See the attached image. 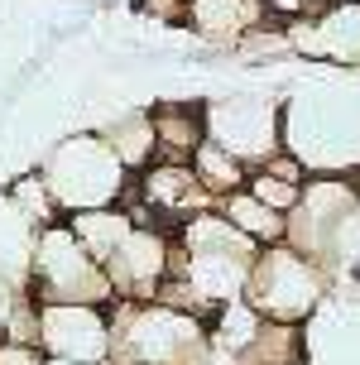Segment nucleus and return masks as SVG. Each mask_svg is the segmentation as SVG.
I'll return each instance as SVG.
<instances>
[{
	"instance_id": "f257e3e1",
	"label": "nucleus",
	"mask_w": 360,
	"mask_h": 365,
	"mask_svg": "<svg viewBox=\"0 0 360 365\" xmlns=\"http://www.w3.org/2000/svg\"><path fill=\"white\" fill-rule=\"evenodd\" d=\"M212 351L207 317L168 303H120L110 308V361L106 365H202Z\"/></svg>"
},
{
	"instance_id": "f03ea898",
	"label": "nucleus",
	"mask_w": 360,
	"mask_h": 365,
	"mask_svg": "<svg viewBox=\"0 0 360 365\" xmlns=\"http://www.w3.org/2000/svg\"><path fill=\"white\" fill-rule=\"evenodd\" d=\"M38 173H43V182H48V192H53L63 217L96 212V207H115L130 192V168L115 159V149L101 140V130L68 135L43 159Z\"/></svg>"
},
{
	"instance_id": "7ed1b4c3",
	"label": "nucleus",
	"mask_w": 360,
	"mask_h": 365,
	"mask_svg": "<svg viewBox=\"0 0 360 365\" xmlns=\"http://www.w3.org/2000/svg\"><path fill=\"white\" fill-rule=\"evenodd\" d=\"M326 284H331V274L317 259L293 250L288 240H279V245H259L240 298L264 322H293V327H303L307 317L322 308Z\"/></svg>"
},
{
	"instance_id": "20e7f679",
	"label": "nucleus",
	"mask_w": 360,
	"mask_h": 365,
	"mask_svg": "<svg viewBox=\"0 0 360 365\" xmlns=\"http://www.w3.org/2000/svg\"><path fill=\"white\" fill-rule=\"evenodd\" d=\"M29 293L34 303H96V308L115 303L106 264L87 255V245L72 236L68 221H53L38 231L34 259H29Z\"/></svg>"
},
{
	"instance_id": "39448f33",
	"label": "nucleus",
	"mask_w": 360,
	"mask_h": 365,
	"mask_svg": "<svg viewBox=\"0 0 360 365\" xmlns=\"http://www.w3.org/2000/svg\"><path fill=\"white\" fill-rule=\"evenodd\" d=\"M207 120V140L221 145L226 154H235L245 168L269 164L284 149V110L264 101V96H221L202 106Z\"/></svg>"
},
{
	"instance_id": "423d86ee",
	"label": "nucleus",
	"mask_w": 360,
	"mask_h": 365,
	"mask_svg": "<svg viewBox=\"0 0 360 365\" xmlns=\"http://www.w3.org/2000/svg\"><path fill=\"white\" fill-rule=\"evenodd\" d=\"M48 361L106 365L110 361V308L96 303H38V341Z\"/></svg>"
},
{
	"instance_id": "0eeeda50",
	"label": "nucleus",
	"mask_w": 360,
	"mask_h": 365,
	"mask_svg": "<svg viewBox=\"0 0 360 365\" xmlns=\"http://www.w3.org/2000/svg\"><path fill=\"white\" fill-rule=\"evenodd\" d=\"M356 207H360L356 182L346 178V173H307L303 192H298V207L288 212V236L284 240L293 250H303V255H312L322 264L326 245H331V231H336Z\"/></svg>"
},
{
	"instance_id": "6e6552de",
	"label": "nucleus",
	"mask_w": 360,
	"mask_h": 365,
	"mask_svg": "<svg viewBox=\"0 0 360 365\" xmlns=\"http://www.w3.org/2000/svg\"><path fill=\"white\" fill-rule=\"evenodd\" d=\"M173 269V231L163 226H135L120 250L106 259V279L120 303H154Z\"/></svg>"
},
{
	"instance_id": "1a4fd4ad",
	"label": "nucleus",
	"mask_w": 360,
	"mask_h": 365,
	"mask_svg": "<svg viewBox=\"0 0 360 365\" xmlns=\"http://www.w3.org/2000/svg\"><path fill=\"white\" fill-rule=\"evenodd\" d=\"M293 53L326 58L341 68H360V0H326L303 19L284 24Z\"/></svg>"
},
{
	"instance_id": "9d476101",
	"label": "nucleus",
	"mask_w": 360,
	"mask_h": 365,
	"mask_svg": "<svg viewBox=\"0 0 360 365\" xmlns=\"http://www.w3.org/2000/svg\"><path fill=\"white\" fill-rule=\"evenodd\" d=\"M182 24L207 43H240L250 29L269 24V15L259 0H187Z\"/></svg>"
},
{
	"instance_id": "9b49d317",
	"label": "nucleus",
	"mask_w": 360,
	"mask_h": 365,
	"mask_svg": "<svg viewBox=\"0 0 360 365\" xmlns=\"http://www.w3.org/2000/svg\"><path fill=\"white\" fill-rule=\"evenodd\" d=\"M149 120H154L159 159H168V164H192L197 145L207 140L202 106H187V101H159V106L149 110Z\"/></svg>"
},
{
	"instance_id": "f8f14e48",
	"label": "nucleus",
	"mask_w": 360,
	"mask_h": 365,
	"mask_svg": "<svg viewBox=\"0 0 360 365\" xmlns=\"http://www.w3.org/2000/svg\"><path fill=\"white\" fill-rule=\"evenodd\" d=\"M72 226V236L87 245L91 259H101L106 264L115 250H120V240L135 231V217H130L125 202H115V207H96V212H77V217H63Z\"/></svg>"
},
{
	"instance_id": "ddd939ff",
	"label": "nucleus",
	"mask_w": 360,
	"mask_h": 365,
	"mask_svg": "<svg viewBox=\"0 0 360 365\" xmlns=\"http://www.w3.org/2000/svg\"><path fill=\"white\" fill-rule=\"evenodd\" d=\"M216 212L231 221L240 236H250L254 245H279V240L288 236V217H284V212H274V207H264L250 187L216 197Z\"/></svg>"
},
{
	"instance_id": "4468645a",
	"label": "nucleus",
	"mask_w": 360,
	"mask_h": 365,
	"mask_svg": "<svg viewBox=\"0 0 360 365\" xmlns=\"http://www.w3.org/2000/svg\"><path fill=\"white\" fill-rule=\"evenodd\" d=\"M34 240L38 231L24 221L10 192H0V274L15 279L19 289H29V259H34Z\"/></svg>"
},
{
	"instance_id": "2eb2a0df",
	"label": "nucleus",
	"mask_w": 360,
	"mask_h": 365,
	"mask_svg": "<svg viewBox=\"0 0 360 365\" xmlns=\"http://www.w3.org/2000/svg\"><path fill=\"white\" fill-rule=\"evenodd\" d=\"M101 140L115 149V159H120L130 173H144V168L159 159V140H154L149 110H125V115H115V120L101 130Z\"/></svg>"
},
{
	"instance_id": "dca6fc26",
	"label": "nucleus",
	"mask_w": 360,
	"mask_h": 365,
	"mask_svg": "<svg viewBox=\"0 0 360 365\" xmlns=\"http://www.w3.org/2000/svg\"><path fill=\"white\" fill-rule=\"evenodd\" d=\"M192 173H197V182L212 192V197L240 192L245 178H250V168L240 164L235 154H226L221 145H212V140H202V145H197V154H192Z\"/></svg>"
},
{
	"instance_id": "f3484780",
	"label": "nucleus",
	"mask_w": 360,
	"mask_h": 365,
	"mask_svg": "<svg viewBox=\"0 0 360 365\" xmlns=\"http://www.w3.org/2000/svg\"><path fill=\"white\" fill-rule=\"evenodd\" d=\"M254 365H307V346H303V331L293 322H259L254 341L245 346Z\"/></svg>"
},
{
	"instance_id": "a211bd4d",
	"label": "nucleus",
	"mask_w": 360,
	"mask_h": 365,
	"mask_svg": "<svg viewBox=\"0 0 360 365\" xmlns=\"http://www.w3.org/2000/svg\"><path fill=\"white\" fill-rule=\"evenodd\" d=\"M10 202H15L19 212H24V221L34 226V231H43V226H53V221H63V212H58V202H53V192H48V182H43V173H19L10 187Z\"/></svg>"
},
{
	"instance_id": "6ab92c4d",
	"label": "nucleus",
	"mask_w": 360,
	"mask_h": 365,
	"mask_svg": "<svg viewBox=\"0 0 360 365\" xmlns=\"http://www.w3.org/2000/svg\"><path fill=\"white\" fill-rule=\"evenodd\" d=\"M245 187H250V192L264 202V207L284 212V217L293 212V207H298V192H303V182H288V178H279V173H264V168H250Z\"/></svg>"
},
{
	"instance_id": "aec40b11",
	"label": "nucleus",
	"mask_w": 360,
	"mask_h": 365,
	"mask_svg": "<svg viewBox=\"0 0 360 365\" xmlns=\"http://www.w3.org/2000/svg\"><path fill=\"white\" fill-rule=\"evenodd\" d=\"M48 356L29 341H10V336H0V365H43Z\"/></svg>"
},
{
	"instance_id": "412c9836",
	"label": "nucleus",
	"mask_w": 360,
	"mask_h": 365,
	"mask_svg": "<svg viewBox=\"0 0 360 365\" xmlns=\"http://www.w3.org/2000/svg\"><path fill=\"white\" fill-rule=\"evenodd\" d=\"M264 5V15L274 19V24H293V19H303L307 10H317L312 0H259Z\"/></svg>"
},
{
	"instance_id": "4be33fe9",
	"label": "nucleus",
	"mask_w": 360,
	"mask_h": 365,
	"mask_svg": "<svg viewBox=\"0 0 360 365\" xmlns=\"http://www.w3.org/2000/svg\"><path fill=\"white\" fill-rule=\"evenodd\" d=\"M29 289H19L15 279H5L0 274V336H5V327H10V317H15V308H19V298H24Z\"/></svg>"
},
{
	"instance_id": "5701e85b",
	"label": "nucleus",
	"mask_w": 360,
	"mask_h": 365,
	"mask_svg": "<svg viewBox=\"0 0 360 365\" xmlns=\"http://www.w3.org/2000/svg\"><path fill=\"white\" fill-rule=\"evenodd\" d=\"M351 182H356V197H360V173H356V178H351Z\"/></svg>"
},
{
	"instance_id": "b1692460",
	"label": "nucleus",
	"mask_w": 360,
	"mask_h": 365,
	"mask_svg": "<svg viewBox=\"0 0 360 365\" xmlns=\"http://www.w3.org/2000/svg\"><path fill=\"white\" fill-rule=\"evenodd\" d=\"M43 365H68V361H43Z\"/></svg>"
},
{
	"instance_id": "393cba45",
	"label": "nucleus",
	"mask_w": 360,
	"mask_h": 365,
	"mask_svg": "<svg viewBox=\"0 0 360 365\" xmlns=\"http://www.w3.org/2000/svg\"><path fill=\"white\" fill-rule=\"evenodd\" d=\"M178 5H182V10H187V0H178Z\"/></svg>"
},
{
	"instance_id": "a878e982",
	"label": "nucleus",
	"mask_w": 360,
	"mask_h": 365,
	"mask_svg": "<svg viewBox=\"0 0 360 365\" xmlns=\"http://www.w3.org/2000/svg\"><path fill=\"white\" fill-rule=\"evenodd\" d=\"M312 5H326V0H312Z\"/></svg>"
}]
</instances>
